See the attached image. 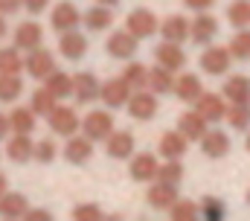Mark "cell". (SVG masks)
I'll use <instances>...</instances> for the list:
<instances>
[{
  "label": "cell",
  "mask_w": 250,
  "mask_h": 221,
  "mask_svg": "<svg viewBox=\"0 0 250 221\" xmlns=\"http://www.w3.org/2000/svg\"><path fill=\"white\" fill-rule=\"evenodd\" d=\"M245 149H248V155H250V134H248V140H245Z\"/></svg>",
  "instance_id": "52"
},
{
  "label": "cell",
  "mask_w": 250,
  "mask_h": 221,
  "mask_svg": "<svg viewBox=\"0 0 250 221\" xmlns=\"http://www.w3.org/2000/svg\"><path fill=\"white\" fill-rule=\"evenodd\" d=\"M131 88H128V82H125L123 76L120 79H108V82H102V90H99V99L105 102V108H125L128 105V99H131Z\"/></svg>",
  "instance_id": "4"
},
{
  "label": "cell",
  "mask_w": 250,
  "mask_h": 221,
  "mask_svg": "<svg viewBox=\"0 0 250 221\" xmlns=\"http://www.w3.org/2000/svg\"><path fill=\"white\" fill-rule=\"evenodd\" d=\"M248 204H250V189H248Z\"/></svg>",
  "instance_id": "53"
},
{
  "label": "cell",
  "mask_w": 250,
  "mask_h": 221,
  "mask_svg": "<svg viewBox=\"0 0 250 221\" xmlns=\"http://www.w3.org/2000/svg\"><path fill=\"white\" fill-rule=\"evenodd\" d=\"M187 146H189V140L181 131H166V134L160 137V143H157V152H160V157H166V160H181V157L187 155Z\"/></svg>",
  "instance_id": "18"
},
{
  "label": "cell",
  "mask_w": 250,
  "mask_h": 221,
  "mask_svg": "<svg viewBox=\"0 0 250 221\" xmlns=\"http://www.w3.org/2000/svg\"><path fill=\"white\" fill-rule=\"evenodd\" d=\"M23 6V0H0V15H15Z\"/></svg>",
  "instance_id": "45"
},
{
  "label": "cell",
  "mask_w": 250,
  "mask_h": 221,
  "mask_svg": "<svg viewBox=\"0 0 250 221\" xmlns=\"http://www.w3.org/2000/svg\"><path fill=\"white\" fill-rule=\"evenodd\" d=\"M9 131H12V125H9V113H0V140H3Z\"/></svg>",
  "instance_id": "48"
},
{
  "label": "cell",
  "mask_w": 250,
  "mask_h": 221,
  "mask_svg": "<svg viewBox=\"0 0 250 221\" xmlns=\"http://www.w3.org/2000/svg\"><path fill=\"white\" fill-rule=\"evenodd\" d=\"M175 201H178V186H175V183H163V180L151 183V189H148V204H151L154 210H169Z\"/></svg>",
  "instance_id": "25"
},
{
  "label": "cell",
  "mask_w": 250,
  "mask_h": 221,
  "mask_svg": "<svg viewBox=\"0 0 250 221\" xmlns=\"http://www.w3.org/2000/svg\"><path fill=\"white\" fill-rule=\"evenodd\" d=\"M26 210H29V201L21 192H3L0 195V219H9V221L23 219Z\"/></svg>",
  "instance_id": "23"
},
{
  "label": "cell",
  "mask_w": 250,
  "mask_h": 221,
  "mask_svg": "<svg viewBox=\"0 0 250 221\" xmlns=\"http://www.w3.org/2000/svg\"><path fill=\"white\" fill-rule=\"evenodd\" d=\"M125 29L134 35V38H151L157 29H160V21H157V15L151 12V9H134V12H128V18H125Z\"/></svg>",
  "instance_id": "1"
},
{
  "label": "cell",
  "mask_w": 250,
  "mask_h": 221,
  "mask_svg": "<svg viewBox=\"0 0 250 221\" xmlns=\"http://www.w3.org/2000/svg\"><path fill=\"white\" fill-rule=\"evenodd\" d=\"M169 216H172L175 221H195L198 216H201V204H195V201H187V198H184V201L178 198V201L169 207Z\"/></svg>",
  "instance_id": "37"
},
{
  "label": "cell",
  "mask_w": 250,
  "mask_h": 221,
  "mask_svg": "<svg viewBox=\"0 0 250 221\" xmlns=\"http://www.w3.org/2000/svg\"><path fill=\"white\" fill-rule=\"evenodd\" d=\"M93 157V140L90 137H70L67 143H64V160L73 166H84L87 160Z\"/></svg>",
  "instance_id": "14"
},
{
  "label": "cell",
  "mask_w": 250,
  "mask_h": 221,
  "mask_svg": "<svg viewBox=\"0 0 250 221\" xmlns=\"http://www.w3.org/2000/svg\"><path fill=\"white\" fill-rule=\"evenodd\" d=\"M227 21L236 26V29H245L250 26V0H236L227 6Z\"/></svg>",
  "instance_id": "36"
},
{
  "label": "cell",
  "mask_w": 250,
  "mask_h": 221,
  "mask_svg": "<svg viewBox=\"0 0 250 221\" xmlns=\"http://www.w3.org/2000/svg\"><path fill=\"white\" fill-rule=\"evenodd\" d=\"M140 38H134L128 29H120V32H114L108 41H105V50H108V55L111 58H120V61H131L134 58V53H137V44Z\"/></svg>",
  "instance_id": "8"
},
{
  "label": "cell",
  "mask_w": 250,
  "mask_h": 221,
  "mask_svg": "<svg viewBox=\"0 0 250 221\" xmlns=\"http://www.w3.org/2000/svg\"><path fill=\"white\" fill-rule=\"evenodd\" d=\"M227 216V210H224V201L221 198H212V195H207L204 201H201V219L207 221H221Z\"/></svg>",
  "instance_id": "40"
},
{
  "label": "cell",
  "mask_w": 250,
  "mask_h": 221,
  "mask_svg": "<svg viewBox=\"0 0 250 221\" xmlns=\"http://www.w3.org/2000/svg\"><path fill=\"white\" fill-rule=\"evenodd\" d=\"M26 221H50L53 216L47 213V210H26V216H23Z\"/></svg>",
  "instance_id": "46"
},
{
  "label": "cell",
  "mask_w": 250,
  "mask_h": 221,
  "mask_svg": "<svg viewBox=\"0 0 250 221\" xmlns=\"http://www.w3.org/2000/svg\"><path fill=\"white\" fill-rule=\"evenodd\" d=\"M50 23H53L56 32H70V29H76V26L82 23V12H79L76 3L62 0V3H56V9H53V15H50Z\"/></svg>",
  "instance_id": "7"
},
{
  "label": "cell",
  "mask_w": 250,
  "mask_h": 221,
  "mask_svg": "<svg viewBox=\"0 0 250 221\" xmlns=\"http://www.w3.org/2000/svg\"><path fill=\"white\" fill-rule=\"evenodd\" d=\"M123 79L128 82V88H131V90H143V88H148V67H146V64H140V61H128Z\"/></svg>",
  "instance_id": "32"
},
{
  "label": "cell",
  "mask_w": 250,
  "mask_h": 221,
  "mask_svg": "<svg viewBox=\"0 0 250 221\" xmlns=\"http://www.w3.org/2000/svg\"><path fill=\"white\" fill-rule=\"evenodd\" d=\"M157 157L154 155H148V152H143V155H131V166H128V175L137 180V183H148V180H154L157 177Z\"/></svg>",
  "instance_id": "15"
},
{
  "label": "cell",
  "mask_w": 250,
  "mask_h": 221,
  "mask_svg": "<svg viewBox=\"0 0 250 221\" xmlns=\"http://www.w3.org/2000/svg\"><path fill=\"white\" fill-rule=\"evenodd\" d=\"M56 155H59L56 143H53V140H41V143H35V155H32V160H38V163H53Z\"/></svg>",
  "instance_id": "42"
},
{
  "label": "cell",
  "mask_w": 250,
  "mask_h": 221,
  "mask_svg": "<svg viewBox=\"0 0 250 221\" xmlns=\"http://www.w3.org/2000/svg\"><path fill=\"white\" fill-rule=\"evenodd\" d=\"M44 85L59 96V99H64V96H73V76H67V73H62V70H53L47 79H44Z\"/></svg>",
  "instance_id": "34"
},
{
  "label": "cell",
  "mask_w": 250,
  "mask_h": 221,
  "mask_svg": "<svg viewBox=\"0 0 250 221\" xmlns=\"http://www.w3.org/2000/svg\"><path fill=\"white\" fill-rule=\"evenodd\" d=\"M82 23L90 29V32H102V29H108L111 23H114V12H111V6H93V9H87L84 15H82Z\"/></svg>",
  "instance_id": "28"
},
{
  "label": "cell",
  "mask_w": 250,
  "mask_h": 221,
  "mask_svg": "<svg viewBox=\"0 0 250 221\" xmlns=\"http://www.w3.org/2000/svg\"><path fill=\"white\" fill-rule=\"evenodd\" d=\"M82 134L90 137L93 143L96 140H108L114 134V116L108 110H90L84 119H82Z\"/></svg>",
  "instance_id": "2"
},
{
  "label": "cell",
  "mask_w": 250,
  "mask_h": 221,
  "mask_svg": "<svg viewBox=\"0 0 250 221\" xmlns=\"http://www.w3.org/2000/svg\"><path fill=\"white\" fill-rule=\"evenodd\" d=\"M96 3H102V6H111V9H114V6H117L120 0H96Z\"/></svg>",
  "instance_id": "51"
},
{
  "label": "cell",
  "mask_w": 250,
  "mask_h": 221,
  "mask_svg": "<svg viewBox=\"0 0 250 221\" xmlns=\"http://www.w3.org/2000/svg\"><path fill=\"white\" fill-rule=\"evenodd\" d=\"M201 152L207 155V157H212V160H221V157H227L230 155V137L224 134V131H207L204 137H201Z\"/></svg>",
  "instance_id": "17"
},
{
  "label": "cell",
  "mask_w": 250,
  "mask_h": 221,
  "mask_svg": "<svg viewBox=\"0 0 250 221\" xmlns=\"http://www.w3.org/2000/svg\"><path fill=\"white\" fill-rule=\"evenodd\" d=\"M3 192H6V175L0 172V195H3Z\"/></svg>",
  "instance_id": "50"
},
{
  "label": "cell",
  "mask_w": 250,
  "mask_h": 221,
  "mask_svg": "<svg viewBox=\"0 0 250 221\" xmlns=\"http://www.w3.org/2000/svg\"><path fill=\"white\" fill-rule=\"evenodd\" d=\"M105 152L114 160H131V155H134V137L128 131H114L105 140Z\"/></svg>",
  "instance_id": "20"
},
{
  "label": "cell",
  "mask_w": 250,
  "mask_h": 221,
  "mask_svg": "<svg viewBox=\"0 0 250 221\" xmlns=\"http://www.w3.org/2000/svg\"><path fill=\"white\" fill-rule=\"evenodd\" d=\"M21 93H23V79L0 73V102H18Z\"/></svg>",
  "instance_id": "33"
},
{
  "label": "cell",
  "mask_w": 250,
  "mask_h": 221,
  "mask_svg": "<svg viewBox=\"0 0 250 221\" xmlns=\"http://www.w3.org/2000/svg\"><path fill=\"white\" fill-rule=\"evenodd\" d=\"M59 105V96L44 85V88H38L35 93H32V99H29V108L35 110V116H50L53 108Z\"/></svg>",
  "instance_id": "30"
},
{
  "label": "cell",
  "mask_w": 250,
  "mask_h": 221,
  "mask_svg": "<svg viewBox=\"0 0 250 221\" xmlns=\"http://www.w3.org/2000/svg\"><path fill=\"white\" fill-rule=\"evenodd\" d=\"M44 44V29L35 23V21H23L18 29H15V47L18 50H35V47H41Z\"/></svg>",
  "instance_id": "16"
},
{
  "label": "cell",
  "mask_w": 250,
  "mask_h": 221,
  "mask_svg": "<svg viewBox=\"0 0 250 221\" xmlns=\"http://www.w3.org/2000/svg\"><path fill=\"white\" fill-rule=\"evenodd\" d=\"M50 119V128L59 134V137H73L79 128H82V119H79V113L73 108H67V105H56L53 113L47 116Z\"/></svg>",
  "instance_id": "5"
},
{
  "label": "cell",
  "mask_w": 250,
  "mask_h": 221,
  "mask_svg": "<svg viewBox=\"0 0 250 221\" xmlns=\"http://www.w3.org/2000/svg\"><path fill=\"white\" fill-rule=\"evenodd\" d=\"M195 110L207 119V122H221L224 116H227V99H224V93L218 96V93H201L198 99H195Z\"/></svg>",
  "instance_id": "10"
},
{
  "label": "cell",
  "mask_w": 250,
  "mask_h": 221,
  "mask_svg": "<svg viewBox=\"0 0 250 221\" xmlns=\"http://www.w3.org/2000/svg\"><path fill=\"white\" fill-rule=\"evenodd\" d=\"M221 90H224V99L230 105H245V102H250V79L248 76H230Z\"/></svg>",
  "instance_id": "24"
},
{
  "label": "cell",
  "mask_w": 250,
  "mask_h": 221,
  "mask_svg": "<svg viewBox=\"0 0 250 221\" xmlns=\"http://www.w3.org/2000/svg\"><path fill=\"white\" fill-rule=\"evenodd\" d=\"M99 90H102V85L93 73H76L73 76V96L79 105H90L93 99H99Z\"/></svg>",
  "instance_id": "12"
},
{
  "label": "cell",
  "mask_w": 250,
  "mask_h": 221,
  "mask_svg": "<svg viewBox=\"0 0 250 221\" xmlns=\"http://www.w3.org/2000/svg\"><path fill=\"white\" fill-rule=\"evenodd\" d=\"M148 90L151 93H175V73L172 70H166V67H154V70H148Z\"/></svg>",
  "instance_id": "29"
},
{
  "label": "cell",
  "mask_w": 250,
  "mask_h": 221,
  "mask_svg": "<svg viewBox=\"0 0 250 221\" xmlns=\"http://www.w3.org/2000/svg\"><path fill=\"white\" fill-rule=\"evenodd\" d=\"M154 58H157L160 67H166V70H172V73H178V70L187 67V53L181 50V44H172V41L157 44V47H154Z\"/></svg>",
  "instance_id": "13"
},
{
  "label": "cell",
  "mask_w": 250,
  "mask_h": 221,
  "mask_svg": "<svg viewBox=\"0 0 250 221\" xmlns=\"http://www.w3.org/2000/svg\"><path fill=\"white\" fill-rule=\"evenodd\" d=\"M218 35V21L209 15V12H198L195 21H189V38L195 44H212V38Z\"/></svg>",
  "instance_id": "11"
},
{
  "label": "cell",
  "mask_w": 250,
  "mask_h": 221,
  "mask_svg": "<svg viewBox=\"0 0 250 221\" xmlns=\"http://www.w3.org/2000/svg\"><path fill=\"white\" fill-rule=\"evenodd\" d=\"M6 32H9V26H6V21H3V15H0V41L6 38Z\"/></svg>",
  "instance_id": "49"
},
{
  "label": "cell",
  "mask_w": 250,
  "mask_h": 221,
  "mask_svg": "<svg viewBox=\"0 0 250 221\" xmlns=\"http://www.w3.org/2000/svg\"><path fill=\"white\" fill-rule=\"evenodd\" d=\"M59 53H62L67 61H79V58H84V53H87V38H84L82 32H76V29L62 32Z\"/></svg>",
  "instance_id": "19"
},
{
  "label": "cell",
  "mask_w": 250,
  "mask_h": 221,
  "mask_svg": "<svg viewBox=\"0 0 250 221\" xmlns=\"http://www.w3.org/2000/svg\"><path fill=\"white\" fill-rule=\"evenodd\" d=\"M125 108H128V113H131L134 119H143V122H146V119H151V116L157 113V93H151V90H146V88H143V90H134Z\"/></svg>",
  "instance_id": "9"
},
{
  "label": "cell",
  "mask_w": 250,
  "mask_h": 221,
  "mask_svg": "<svg viewBox=\"0 0 250 221\" xmlns=\"http://www.w3.org/2000/svg\"><path fill=\"white\" fill-rule=\"evenodd\" d=\"M21 70H23V58H21V50H18V47L0 50V73H6V76H21Z\"/></svg>",
  "instance_id": "35"
},
{
  "label": "cell",
  "mask_w": 250,
  "mask_h": 221,
  "mask_svg": "<svg viewBox=\"0 0 250 221\" xmlns=\"http://www.w3.org/2000/svg\"><path fill=\"white\" fill-rule=\"evenodd\" d=\"M73 219L76 221H96V219H102V210L96 204H79L73 210Z\"/></svg>",
  "instance_id": "43"
},
{
  "label": "cell",
  "mask_w": 250,
  "mask_h": 221,
  "mask_svg": "<svg viewBox=\"0 0 250 221\" xmlns=\"http://www.w3.org/2000/svg\"><path fill=\"white\" fill-rule=\"evenodd\" d=\"M32 155H35V143L29 134H15L6 146V157L12 163H26V160H32Z\"/></svg>",
  "instance_id": "21"
},
{
  "label": "cell",
  "mask_w": 250,
  "mask_h": 221,
  "mask_svg": "<svg viewBox=\"0 0 250 221\" xmlns=\"http://www.w3.org/2000/svg\"><path fill=\"white\" fill-rule=\"evenodd\" d=\"M224 119H227L230 128H236V131H248L250 128V102H245V105H230Z\"/></svg>",
  "instance_id": "38"
},
{
  "label": "cell",
  "mask_w": 250,
  "mask_h": 221,
  "mask_svg": "<svg viewBox=\"0 0 250 221\" xmlns=\"http://www.w3.org/2000/svg\"><path fill=\"white\" fill-rule=\"evenodd\" d=\"M230 61H233L230 47H207L201 53V70L209 76H224L230 70Z\"/></svg>",
  "instance_id": "6"
},
{
  "label": "cell",
  "mask_w": 250,
  "mask_h": 221,
  "mask_svg": "<svg viewBox=\"0 0 250 221\" xmlns=\"http://www.w3.org/2000/svg\"><path fill=\"white\" fill-rule=\"evenodd\" d=\"M230 55L239 58V61H250V29H239L230 41Z\"/></svg>",
  "instance_id": "39"
},
{
  "label": "cell",
  "mask_w": 250,
  "mask_h": 221,
  "mask_svg": "<svg viewBox=\"0 0 250 221\" xmlns=\"http://www.w3.org/2000/svg\"><path fill=\"white\" fill-rule=\"evenodd\" d=\"M9 125L15 134H32L35 131V110L32 108H12L9 110Z\"/></svg>",
  "instance_id": "31"
},
{
  "label": "cell",
  "mask_w": 250,
  "mask_h": 221,
  "mask_svg": "<svg viewBox=\"0 0 250 221\" xmlns=\"http://www.w3.org/2000/svg\"><path fill=\"white\" fill-rule=\"evenodd\" d=\"M178 131H181L187 140H198V143H201V137L207 134V119H204L198 110H187V113H181V119H178Z\"/></svg>",
  "instance_id": "26"
},
{
  "label": "cell",
  "mask_w": 250,
  "mask_h": 221,
  "mask_svg": "<svg viewBox=\"0 0 250 221\" xmlns=\"http://www.w3.org/2000/svg\"><path fill=\"white\" fill-rule=\"evenodd\" d=\"M201 93H204V85H201V79L195 73H184V76L175 79V96L181 102H195Z\"/></svg>",
  "instance_id": "27"
},
{
  "label": "cell",
  "mask_w": 250,
  "mask_h": 221,
  "mask_svg": "<svg viewBox=\"0 0 250 221\" xmlns=\"http://www.w3.org/2000/svg\"><path fill=\"white\" fill-rule=\"evenodd\" d=\"M23 70H26L32 79L44 82V79L56 70V55L50 53V50H44V47H35V50H29V55L23 58Z\"/></svg>",
  "instance_id": "3"
},
{
  "label": "cell",
  "mask_w": 250,
  "mask_h": 221,
  "mask_svg": "<svg viewBox=\"0 0 250 221\" xmlns=\"http://www.w3.org/2000/svg\"><path fill=\"white\" fill-rule=\"evenodd\" d=\"M154 180H163V183H181L184 180V166H181V160H166V163L157 169V177Z\"/></svg>",
  "instance_id": "41"
},
{
  "label": "cell",
  "mask_w": 250,
  "mask_h": 221,
  "mask_svg": "<svg viewBox=\"0 0 250 221\" xmlns=\"http://www.w3.org/2000/svg\"><path fill=\"white\" fill-rule=\"evenodd\" d=\"M160 35L163 41H172V44H184L189 38V21L184 15H169L163 23H160Z\"/></svg>",
  "instance_id": "22"
},
{
  "label": "cell",
  "mask_w": 250,
  "mask_h": 221,
  "mask_svg": "<svg viewBox=\"0 0 250 221\" xmlns=\"http://www.w3.org/2000/svg\"><path fill=\"white\" fill-rule=\"evenodd\" d=\"M184 3H187L189 9H195V12H207L215 0H184Z\"/></svg>",
  "instance_id": "47"
},
{
  "label": "cell",
  "mask_w": 250,
  "mask_h": 221,
  "mask_svg": "<svg viewBox=\"0 0 250 221\" xmlns=\"http://www.w3.org/2000/svg\"><path fill=\"white\" fill-rule=\"evenodd\" d=\"M47 6H50V0H23V9H26L29 15H41Z\"/></svg>",
  "instance_id": "44"
}]
</instances>
